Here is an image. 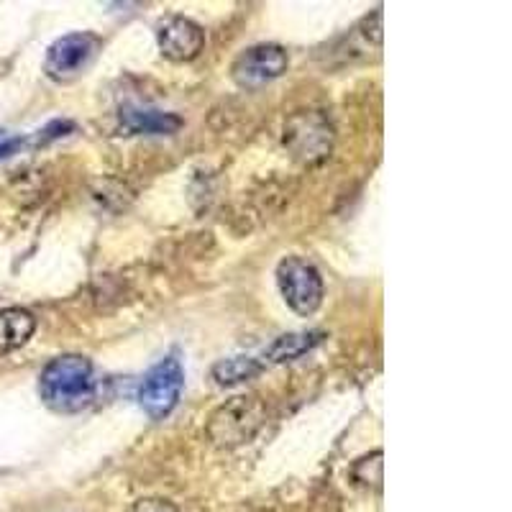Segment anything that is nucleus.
<instances>
[{"label":"nucleus","instance_id":"14","mask_svg":"<svg viewBox=\"0 0 512 512\" xmlns=\"http://www.w3.org/2000/svg\"><path fill=\"white\" fill-rule=\"evenodd\" d=\"M382 459V451H372V454L361 456V459L354 461V466H351V479H354L356 487L372 489V492H379V489H382Z\"/></svg>","mask_w":512,"mask_h":512},{"label":"nucleus","instance_id":"3","mask_svg":"<svg viewBox=\"0 0 512 512\" xmlns=\"http://www.w3.org/2000/svg\"><path fill=\"white\" fill-rule=\"evenodd\" d=\"M277 287H280L287 308L303 318L318 313L323 297H326V282H323L320 269L310 259L297 254L285 256L277 264Z\"/></svg>","mask_w":512,"mask_h":512},{"label":"nucleus","instance_id":"11","mask_svg":"<svg viewBox=\"0 0 512 512\" xmlns=\"http://www.w3.org/2000/svg\"><path fill=\"white\" fill-rule=\"evenodd\" d=\"M36 331V318L26 308L0 310V356L13 354L29 344Z\"/></svg>","mask_w":512,"mask_h":512},{"label":"nucleus","instance_id":"1","mask_svg":"<svg viewBox=\"0 0 512 512\" xmlns=\"http://www.w3.org/2000/svg\"><path fill=\"white\" fill-rule=\"evenodd\" d=\"M41 402L59 415L82 413L95 397L93 361L82 354L54 356L39 377Z\"/></svg>","mask_w":512,"mask_h":512},{"label":"nucleus","instance_id":"2","mask_svg":"<svg viewBox=\"0 0 512 512\" xmlns=\"http://www.w3.org/2000/svg\"><path fill=\"white\" fill-rule=\"evenodd\" d=\"M267 420V405L259 395H236L218 405L208 418V438L216 446H241L251 441Z\"/></svg>","mask_w":512,"mask_h":512},{"label":"nucleus","instance_id":"6","mask_svg":"<svg viewBox=\"0 0 512 512\" xmlns=\"http://www.w3.org/2000/svg\"><path fill=\"white\" fill-rule=\"evenodd\" d=\"M285 146L303 164H320L331 157L333 128L318 111L297 113L285 126Z\"/></svg>","mask_w":512,"mask_h":512},{"label":"nucleus","instance_id":"8","mask_svg":"<svg viewBox=\"0 0 512 512\" xmlns=\"http://www.w3.org/2000/svg\"><path fill=\"white\" fill-rule=\"evenodd\" d=\"M159 52L172 62H192L205 49V31L187 16H164L157 24Z\"/></svg>","mask_w":512,"mask_h":512},{"label":"nucleus","instance_id":"10","mask_svg":"<svg viewBox=\"0 0 512 512\" xmlns=\"http://www.w3.org/2000/svg\"><path fill=\"white\" fill-rule=\"evenodd\" d=\"M326 338L328 333L320 331V328H313V331L282 333V336L274 338L272 344L264 349V359H267L269 364H290V361L303 359L305 354L318 349Z\"/></svg>","mask_w":512,"mask_h":512},{"label":"nucleus","instance_id":"9","mask_svg":"<svg viewBox=\"0 0 512 512\" xmlns=\"http://www.w3.org/2000/svg\"><path fill=\"white\" fill-rule=\"evenodd\" d=\"M121 128L134 136H169L180 131L182 118L154 108H126L121 111Z\"/></svg>","mask_w":512,"mask_h":512},{"label":"nucleus","instance_id":"7","mask_svg":"<svg viewBox=\"0 0 512 512\" xmlns=\"http://www.w3.org/2000/svg\"><path fill=\"white\" fill-rule=\"evenodd\" d=\"M290 70V54L282 44H254L231 64V77L239 88L256 90L280 80Z\"/></svg>","mask_w":512,"mask_h":512},{"label":"nucleus","instance_id":"13","mask_svg":"<svg viewBox=\"0 0 512 512\" xmlns=\"http://www.w3.org/2000/svg\"><path fill=\"white\" fill-rule=\"evenodd\" d=\"M264 372V364L254 356H231V359H221L213 364L210 377L216 379L218 387H236L249 379L259 377Z\"/></svg>","mask_w":512,"mask_h":512},{"label":"nucleus","instance_id":"5","mask_svg":"<svg viewBox=\"0 0 512 512\" xmlns=\"http://www.w3.org/2000/svg\"><path fill=\"white\" fill-rule=\"evenodd\" d=\"M182 390H185V369L175 354H169L144 374L136 400L149 418L162 420L177 408Z\"/></svg>","mask_w":512,"mask_h":512},{"label":"nucleus","instance_id":"12","mask_svg":"<svg viewBox=\"0 0 512 512\" xmlns=\"http://www.w3.org/2000/svg\"><path fill=\"white\" fill-rule=\"evenodd\" d=\"M346 44L344 49L338 52H346V59L354 62V59H367L369 49H382V8L372 13V16L361 18L359 24L349 31V34L341 39Z\"/></svg>","mask_w":512,"mask_h":512},{"label":"nucleus","instance_id":"15","mask_svg":"<svg viewBox=\"0 0 512 512\" xmlns=\"http://www.w3.org/2000/svg\"><path fill=\"white\" fill-rule=\"evenodd\" d=\"M128 512H180L175 502L164 500V497H141L131 505Z\"/></svg>","mask_w":512,"mask_h":512},{"label":"nucleus","instance_id":"4","mask_svg":"<svg viewBox=\"0 0 512 512\" xmlns=\"http://www.w3.org/2000/svg\"><path fill=\"white\" fill-rule=\"evenodd\" d=\"M100 49H103V39L93 31H72V34L59 36L47 49L44 72L49 80L59 82V85L75 82L93 67Z\"/></svg>","mask_w":512,"mask_h":512}]
</instances>
